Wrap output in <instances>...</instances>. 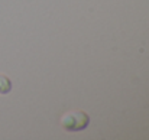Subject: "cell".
<instances>
[{
	"label": "cell",
	"instance_id": "obj_1",
	"mask_svg": "<svg viewBox=\"0 0 149 140\" xmlns=\"http://www.w3.org/2000/svg\"><path fill=\"white\" fill-rule=\"evenodd\" d=\"M90 123V117L87 113L81 110H72L65 113L61 117V126L67 132H80L84 130Z\"/></svg>",
	"mask_w": 149,
	"mask_h": 140
},
{
	"label": "cell",
	"instance_id": "obj_2",
	"mask_svg": "<svg viewBox=\"0 0 149 140\" xmlns=\"http://www.w3.org/2000/svg\"><path fill=\"white\" fill-rule=\"evenodd\" d=\"M10 90H12L10 80L6 75L0 74V94H7V93H10Z\"/></svg>",
	"mask_w": 149,
	"mask_h": 140
}]
</instances>
